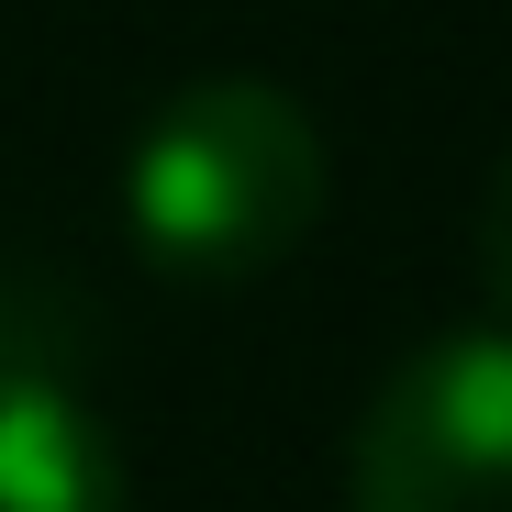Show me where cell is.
Wrapping results in <instances>:
<instances>
[{"mask_svg":"<svg viewBox=\"0 0 512 512\" xmlns=\"http://www.w3.org/2000/svg\"><path fill=\"white\" fill-rule=\"evenodd\" d=\"M323 190H334L323 123L268 78H190L179 101H156V123L123 156L134 245L179 290H234L279 268L323 223Z\"/></svg>","mask_w":512,"mask_h":512,"instance_id":"1","label":"cell"},{"mask_svg":"<svg viewBox=\"0 0 512 512\" xmlns=\"http://www.w3.org/2000/svg\"><path fill=\"white\" fill-rule=\"evenodd\" d=\"M357 512H512V334H435L379 379L346 457Z\"/></svg>","mask_w":512,"mask_h":512,"instance_id":"2","label":"cell"},{"mask_svg":"<svg viewBox=\"0 0 512 512\" xmlns=\"http://www.w3.org/2000/svg\"><path fill=\"white\" fill-rule=\"evenodd\" d=\"M0 512H134L112 423L34 368H0Z\"/></svg>","mask_w":512,"mask_h":512,"instance_id":"3","label":"cell"},{"mask_svg":"<svg viewBox=\"0 0 512 512\" xmlns=\"http://www.w3.org/2000/svg\"><path fill=\"white\" fill-rule=\"evenodd\" d=\"M479 290L512 312V156H501V179H490V201H479Z\"/></svg>","mask_w":512,"mask_h":512,"instance_id":"4","label":"cell"}]
</instances>
